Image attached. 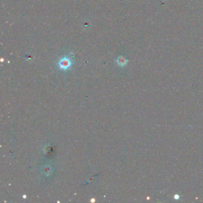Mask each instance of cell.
<instances>
[{
    "instance_id": "obj_1",
    "label": "cell",
    "mask_w": 203,
    "mask_h": 203,
    "mask_svg": "<svg viewBox=\"0 0 203 203\" xmlns=\"http://www.w3.org/2000/svg\"><path fill=\"white\" fill-rule=\"evenodd\" d=\"M72 64V60L71 58L68 56H65L60 60L58 62V66L62 70H67L70 67Z\"/></svg>"
},
{
    "instance_id": "obj_2",
    "label": "cell",
    "mask_w": 203,
    "mask_h": 203,
    "mask_svg": "<svg viewBox=\"0 0 203 203\" xmlns=\"http://www.w3.org/2000/svg\"><path fill=\"white\" fill-rule=\"evenodd\" d=\"M128 60L123 57V56H121L120 57H119L117 60V64L119 65H120V66L121 67H123V66H125L126 65H127L128 63Z\"/></svg>"
},
{
    "instance_id": "obj_3",
    "label": "cell",
    "mask_w": 203,
    "mask_h": 203,
    "mask_svg": "<svg viewBox=\"0 0 203 203\" xmlns=\"http://www.w3.org/2000/svg\"><path fill=\"white\" fill-rule=\"evenodd\" d=\"M180 197H181L180 195L176 194V195H175L174 196V199H175V200H179V199L180 198Z\"/></svg>"
}]
</instances>
